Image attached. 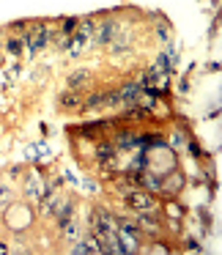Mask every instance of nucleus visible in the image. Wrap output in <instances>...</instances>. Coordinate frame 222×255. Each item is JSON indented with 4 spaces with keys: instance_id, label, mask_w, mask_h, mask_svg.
Instances as JSON below:
<instances>
[{
    "instance_id": "1a4fd4ad",
    "label": "nucleus",
    "mask_w": 222,
    "mask_h": 255,
    "mask_svg": "<svg viewBox=\"0 0 222 255\" xmlns=\"http://www.w3.org/2000/svg\"><path fill=\"white\" fill-rule=\"evenodd\" d=\"M96 42L99 44H107V42H112V33H115V22L112 20H104V22H96Z\"/></svg>"
},
{
    "instance_id": "0eeeda50",
    "label": "nucleus",
    "mask_w": 222,
    "mask_h": 255,
    "mask_svg": "<svg viewBox=\"0 0 222 255\" xmlns=\"http://www.w3.org/2000/svg\"><path fill=\"white\" fill-rule=\"evenodd\" d=\"M58 107L66 113H77V110H83V93L80 91H63L61 96H58Z\"/></svg>"
},
{
    "instance_id": "9d476101",
    "label": "nucleus",
    "mask_w": 222,
    "mask_h": 255,
    "mask_svg": "<svg viewBox=\"0 0 222 255\" xmlns=\"http://www.w3.org/2000/svg\"><path fill=\"white\" fill-rule=\"evenodd\" d=\"M88 83V71L85 69H80V71H74V74H69V80H66V85H69L71 91H77L80 85H85Z\"/></svg>"
},
{
    "instance_id": "dca6fc26",
    "label": "nucleus",
    "mask_w": 222,
    "mask_h": 255,
    "mask_svg": "<svg viewBox=\"0 0 222 255\" xmlns=\"http://www.w3.org/2000/svg\"><path fill=\"white\" fill-rule=\"evenodd\" d=\"M0 253H8V247H6V244H0Z\"/></svg>"
},
{
    "instance_id": "4468645a",
    "label": "nucleus",
    "mask_w": 222,
    "mask_h": 255,
    "mask_svg": "<svg viewBox=\"0 0 222 255\" xmlns=\"http://www.w3.org/2000/svg\"><path fill=\"white\" fill-rule=\"evenodd\" d=\"M187 250H195V253H198V250H203V247H200V244H198L195 239H187Z\"/></svg>"
},
{
    "instance_id": "f03ea898",
    "label": "nucleus",
    "mask_w": 222,
    "mask_h": 255,
    "mask_svg": "<svg viewBox=\"0 0 222 255\" xmlns=\"http://www.w3.org/2000/svg\"><path fill=\"white\" fill-rule=\"evenodd\" d=\"M44 192H47V179H44L39 170H30L28 176H25V198H28L30 203H39V200L44 198Z\"/></svg>"
},
{
    "instance_id": "ddd939ff",
    "label": "nucleus",
    "mask_w": 222,
    "mask_h": 255,
    "mask_svg": "<svg viewBox=\"0 0 222 255\" xmlns=\"http://www.w3.org/2000/svg\"><path fill=\"white\" fill-rule=\"evenodd\" d=\"M77 22H80L77 17H69V20H63V22H61V30H63V36L74 33V30H77Z\"/></svg>"
},
{
    "instance_id": "f257e3e1",
    "label": "nucleus",
    "mask_w": 222,
    "mask_h": 255,
    "mask_svg": "<svg viewBox=\"0 0 222 255\" xmlns=\"http://www.w3.org/2000/svg\"><path fill=\"white\" fill-rule=\"evenodd\" d=\"M124 200H126V206L132 209V211H154V209H159V200L154 198V192H148V189H143V186L126 189Z\"/></svg>"
},
{
    "instance_id": "2eb2a0df",
    "label": "nucleus",
    "mask_w": 222,
    "mask_h": 255,
    "mask_svg": "<svg viewBox=\"0 0 222 255\" xmlns=\"http://www.w3.org/2000/svg\"><path fill=\"white\" fill-rule=\"evenodd\" d=\"M189 154H192V157H200V148H198V143H189Z\"/></svg>"
},
{
    "instance_id": "6e6552de",
    "label": "nucleus",
    "mask_w": 222,
    "mask_h": 255,
    "mask_svg": "<svg viewBox=\"0 0 222 255\" xmlns=\"http://www.w3.org/2000/svg\"><path fill=\"white\" fill-rule=\"evenodd\" d=\"M96 159H99V162H115V159H118V151H115L112 140H99V145H96Z\"/></svg>"
},
{
    "instance_id": "423d86ee",
    "label": "nucleus",
    "mask_w": 222,
    "mask_h": 255,
    "mask_svg": "<svg viewBox=\"0 0 222 255\" xmlns=\"http://www.w3.org/2000/svg\"><path fill=\"white\" fill-rule=\"evenodd\" d=\"M52 217H55L58 228H63L69 220H74V200L63 195V198L58 200V206H55V211H52Z\"/></svg>"
},
{
    "instance_id": "20e7f679",
    "label": "nucleus",
    "mask_w": 222,
    "mask_h": 255,
    "mask_svg": "<svg viewBox=\"0 0 222 255\" xmlns=\"http://www.w3.org/2000/svg\"><path fill=\"white\" fill-rule=\"evenodd\" d=\"M134 222H137L140 233H148V236L162 233V217L156 214V209H154V211H137Z\"/></svg>"
},
{
    "instance_id": "9b49d317",
    "label": "nucleus",
    "mask_w": 222,
    "mask_h": 255,
    "mask_svg": "<svg viewBox=\"0 0 222 255\" xmlns=\"http://www.w3.org/2000/svg\"><path fill=\"white\" fill-rule=\"evenodd\" d=\"M11 203H14V195H11V189H8V186H0V214L6 211Z\"/></svg>"
},
{
    "instance_id": "39448f33",
    "label": "nucleus",
    "mask_w": 222,
    "mask_h": 255,
    "mask_svg": "<svg viewBox=\"0 0 222 255\" xmlns=\"http://www.w3.org/2000/svg\"><path fill=\"white\" fill-rule=\"evenodd\" d=\"M181 186H184V176H181L178 170H167V173H162V186H159V192H162V195H178V192H181Z\"/></svg>"
},
{
    "instance_id": "f8f14e48",
    "label": "nucleus",
    "mask_w": 222,
    "mask_h": 255,
    "mask_svg": "<svg viewBox=\"0 0 222 255\" xmlns=\"http://www.w3.org/2000/svg\"><path fill=\"white\" fill-rule=\"evenodd\" d=\"M22 44H25L22 39H8V42H6V52H11V55H22V49H25Z\"/></svg>"
},
{
    "instance_id": "7ed1b4c3",
    "label": "nucleus",
    "mask_w": 222,
    "mask_h": 255,
    "mask_svg": "<svg viewBox=\"0 0 222 255\" xmlns=\"http://www.w3.org/2000/svg\"><path fill=\"white\" fill-rule=\"evenodd\" d=\"M22 42L28 44V49H30V52H36V49H42L44 44L49 42V28L44 25V22H36L33 28H28V30H25Z\"/></svg>"
}]
</instances>
